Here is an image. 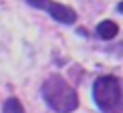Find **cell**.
Returning a JSON list of instances; mask_svg holds the SVG:
<instances>
[{
	"instance_id": "obj_1",
	"label": "cell",
	"mask_w": 123,
	"mask_h": 113,
	"mask_svg": "<svg viewBox=\"0 0 123 113\" xmlns=\"http://www.w3.org/2000/svg\"><path fill=\"white\" fill-rule=\"evenodd\" d=\"M43 99L57 113H73L79 107L77 91L61 75H53L43 83Z\"/></svg>"
},
{
	"instance_id": "obj_2",
	"label": "cell",
	"mask_w": 123,
	"mask_h": 113,
	"mask_svg": "<svg viewBox=\"0 0 123 113\" xmlns=\"http://www.w3.org/2000/svg\"><path fill=\"white\" fill-rule=\"evenodd\" d=\"M93 99H95L97 107L105 113L115 109L121 101V87H119L117 77H113V75L99 77L93 83Z\"/></svg>"
},
{
	"instance_id": "obj_3",
	"label": "cell",
	"mask_w": 123,
	"mask_h": 113,
	"mask_svg": "<svg viewBox=\"0 0 123 113\" xmlns=\"http://www.w3.org/2000/svg\"><path fill=\"white\" fill-rule=\"evenodd\" d=\"M26 2L34 8L44 10L61 24H75L77 22V12L71 6H65L61 2H55V0H26Z\"/></svg>"
},
{
	"instance_id": "obj_4",
	"label": "cell",
	"mask_w": 123,
	"mask_h": 113,
	"mask_svg": "<svg viewBox=\"0 0 123 113\" xmlns=\"http://www.w3.org/2000/svg\"><path fill=\"white\" fill-rule=\"evenodd\" d=\"M117 32H119V26H117L113 20H103V22H99V24H97V28H95L97 38H101V40H111V38H115Z\"/></svg>"
},
{
	"instance_id": "obj_5",
	"label": "cell",
	"mask_w": 123,
	"mask_h": 113,
	"mask_svg": "<svg viewBox=\"0 0 123 113\" xmlns=\"http://www.w3.org/2000/svg\"><path fill=\"white\" fill-rule=\"evenodd\" d=\"M2 113H24V107L16 97H8L2 105Z\"/></svg>"
},
{
	"instance_id": "obj_6",
	"label": "cell",
	"mask_w": 123,
	"mask_h": 113,
	"mask_svg": "<svg viewBox=\"0 0 123 113\" xmlns=\"http://www.w3.org/2000/svg\"><path fill=\"white\" fill-rule=\"evenodd\" d=\"M117 10H119V12L123 14V0H121V2H119V4H117Z\"/></svg>"
}]
</instances>
